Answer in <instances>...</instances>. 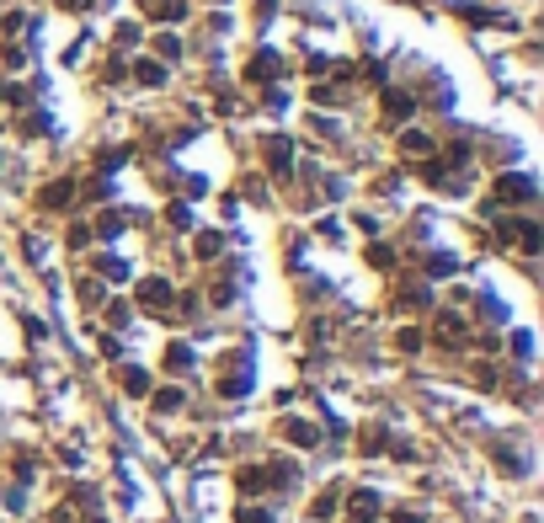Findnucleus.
Instances as JSON below:
<instances>
[{"label":"nucleus","instance_id":"f257e3e1","mask_svg":"<svg viewBox=\"0 0 544 523\" xmlns=\"http://www.w3.org/2000/svg\"><path fill=\"white\" fill-rule=\"evenodd\" d=\"M507 198H534V181H523V177H507V181H496Z\"/></svg>","mask_w":544,"mask_h":523},{"label":"nucleus","instance_id":"7ed1b4c3","mask_svg":"<svg viewBox=\"0 0 544 523\" xmlns=\"http://www.w3.org/2000/svg\"><path fill=\"white\" fill-rule=\"evenodd\" d=\"M288 438L299 443V448H310V443H315V427H304V422H294V427H288Z\"/></svg>","mask_w":544,"mask_h":523},{"label":"nucleus","instance_id":"f03ea898","mask_svg":"<svg viewBox=\"0 0 544 523\" xmlns=\"http://www.w3.org/2000/svg\"><path fill=\"white\" fill-rule=\"evenodd\" d=\"M139 299H144V304H165V299H171V288H165V283H155V278H150V283H144V288H139Z\"/></svg>","mask_w":544,"mask_h":523}]
</instances>
